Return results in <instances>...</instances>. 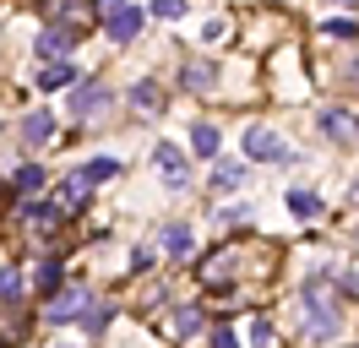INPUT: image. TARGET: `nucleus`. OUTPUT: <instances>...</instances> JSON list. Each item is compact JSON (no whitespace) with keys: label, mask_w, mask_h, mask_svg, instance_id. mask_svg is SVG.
<instances>
[{"label":"nucleus","mask_w":359,"mask_h":348,"mask_svg":"<svg viewBox=\"0 0 359 348\" xmlns=\"http://www.w3.org/2000/svg\"><path fill=\"white\" fill-rule=\"evenodd\" d=\"M142 27H147V6H136V0H126L120 11H109V17H104V33H109L114 44H131Z\"/></svg>","instance_id":"obj_3"},{"label":"nucleus","mask_w":359,"mask_h":348,"mask_svg":"<svg viewBox=\"0 0 359 348\" xmlns=\"http://www.w3.org/2000/svg\"><path fill=\"white\" fill-rule=\"evenodd\" d=\"M218 147H224V136H218V126H191V152L196 158H218Z\"/></svg>","instance_id":"obj_16"},{"label":"nucleus","mask_w":359,"mask_h":348,"mask_svg":"<svg viewBox=\"0 0 359 348\" xmlns=\"http://www.w3.org/2000/svg\"><path fill=\"white\" fill-rule=\"evenodd\" d=\"M44 185H49V169H39V163H22L11 174V191H22V196H39Z\"/></svg>","instance_id":"obj_17"},{"label":"nucleus","mask_w":359,"mask_h":348,"mask_svg":"<svg viewBox=\"0 0 359 348\" xmlns=\"http://www.w3.org/2000/svg\"><path fill=\"white\" fill-rule=\"evenodd\" d=\"M109 104V93L98 82H76V93H71V114H93V109Z\"/></svg>","instance_id":"obj_12"},{"label":"nucleus","mask_w":359,"mask_h":348,"mask_svg":"<svg viewBox=\"0 0 359 348\" xmlns=\"http://www.w3.org/2000/svg\"><path fill=\"white\" fill-rule=\"evenodd\" d=\"M55 130H60V120H55L49 109L22 114V142H27V147H49V142H55Z\"/></svg>","instance_id":"obj_6"},{"label":"nucleus","mask_w":359,"mask_h":348,"mask_svg":"<svg viewBox=\"0 0 359 348\" xmlns=\"http://www.w3.org/2000/svg\"><path fill=\"white\" fill-rule=\"evenodd\" d=\"M212 82H218V65H212V60H191V65H180V87H191V93H207Z\"/></svg>","instance_id":"obj_11"},{"label":"nucleus","mask_w":359,"mask_h":348,"mask_svg":"<svg viewBox=\"0 0 359 348\" xmlns=\"http://www.w3.org/2000/svg\"><path fill=\"white\" fill-rule=\"evenodd\" d=\"M327 39H359V17H337V22H321Z\"/></svg>","instance_id":"obj_25"},{"label":"nucleus","mask_w":359,"mask_h":348,"mask_svg":"<svg viewBox=\"0 0 359 348\" xmlns=\"http://www.w3.org/2000/svg\"><path fill=\"white\" fill-rule=\"evenodd\" d=\"M153 163L163 169V185H175V191L191 185V163H185V152H180L175 142H158V147H153Z\"/></svg>","instance_id":"obj_4"},{"label":"nucleus","mask_w":359,"mask_h":348,"mask_svg":"<svg viewBox=\"0 0 359 348\" xmlns=\"http://www.w3.org/2000/svg\"><path fill=\"white\" fill-rule=\"evenodd\" d=\"M272 343H278V332H272L267 321H256V326H250V348H272Z\"/></svg>","instance_id":"obj_26"},{"label":"nucleus","mask_w":359,"mask_h":348,"mask_svg":"<svg viewBox=\"0 0 359 348\" xmlns=\"http://www.w3.org/2000/svg\"><path fill=\"white\" fill-rule=\"evenodd\" d=\"M131 104H136V109H147V114H158V109H163V93H158V82H136V87H131Z\"/></svg>","instance_id":"obj_20"},{"label":"nucleus","mask_w":359,"mask_h":348,"mask_svg":"<svg viewBox=\"0 0 359 348\" xmlns=\"http://www.w3.org/2000/svg\"><path fill=\"white\" fill-rule=\"evenodd\" d=\"M82 310H88V288H82V283H71V288H55V294H49V326L82 321Z\"/></svg>","instance_id":"obj_2"},{"label":"nucleus","mask_w":359,"mask_h":348,"mask_svg":"<svg viewBox=\"0 0 359 348\" xmlns=\"http://www.w3.org/2000/svg\"><path fill=\"white\" fill-rule=\"evenodd\" d=\"M207 180H212V191H240V185H245V163H240V158H212V174H207Z\"/></svg>","instance_id":"obj_9"},{"label":"nucleus","mask_w":359,"mask_h":348,"mask_svg":"<svg viewBox=\"0 0 359 348\" xmlns=\"http://www.w3.org/2000/svg\"><path fill=\"white\" fill-rule=\"evenodd\" d=\"M44 11H49V17H60V22H71V27L98 22V17H93V0H44Z\"/></svg>","instance_id":"obj_8"},{"label":"nucleus","mask_w":359,"mask_h":348,"mask_svg":"<svg viewBox=\"0 0 359 348\" xmlns=\"http://www.w3.org/2000/svg\"><path fill=\"white\" fill-rule=\"evenodd\" d=\"M71 44H76V39H71L66 27H44V33H39V55H44V60H66Z\"/></svg>","instance_id":"obj_13"},{"label":"nucleus","mask_w":359,"mask_h":348,"mask_svg":"<svg viewBox=\"0 0 359 348\" xmlns=\"http://www.w3.org/2000/svg\"><path fill=\"white\" fill-rule=\"evenodd\" d=\"M76 82V65L71 60H44V71H39V82L33 87H44V93H60V87Z\"/></svg>","instance_id":"obj_10"},{"label":"nucleus","mask_w":359,"mask_h":348,"mask_svg":"<svg viewBox=\"0 0 359 348\" xmlns=\"http://www.w3.org/2000/svg\"><path fill=\"white\" fill-rule=\"evenodd\" d=\"M337 326H343V310H337L332 300L311 294V300H305V332H311L316 343H327V337H337Z\"/></svg>","instance_id":"obj_1"},{"label":"nucleus","mask_w":359,"mask_h":348,"mask_svg":"<svg viewBox=\"0 0 359 348\" xmlns=\"http://www.w3.org/2000/svg\"><path fill=\"white\" fill-rule=\"evenodd\" d=\"M337 6H348V11H359V0H337Z\"/></svg>","instance_id":"obj_30"},{"label":"nucleus","mask_w":359,"mask_h":348,"mask_svg":"<svg viewBox=\"0 0 359 348\" xmlns=\"http://www.w3.org/2000/svg\"><path fill=\"white\" fill-rule=\"evenodd\" d=\"M126 0H93V17H109V11H120Z\"/></svg>","instance_id":"obj_29"},{"label":"nucleus","mask_w":359,"mask_h":348,"mask_svg":"<svg viewBox=\"0 0 359 348\" xmlns=\"http://www.w3.org/2000/svg\"><path fill=\"white\" fill-rule=\"evenodd\" d=\"M114 316H120L114 304H98V310H82V332H88V337H98V332H109V321H114Z\"/></svg>","instance_id":"obj_19"},{"label":"nucleus","mask_w":359,"mask_h":348,"mask_svg":"<svg viewBox=\"0 0 359 348\" xmlns=\"http://www.w3.org/2000/svg\"><path fill=\"white\" fill-rule=\"evenodd\" d=\"M82 174H88L93 185H104V180H114V174H120V158H88V163H82Z\"/></svg>","instance_id":"obj_24"},{"label":"nucleus","mask_w":359,"mask_h":348,"mask_svg":"<svg viewBox=\"0 0 359 348\" xmlns=\"http://www.w3.org/2000/svg\"><path fill=\"white\" fill-rule=\"evenodd\" d=\"M180 11H185V0H158L153 6V17H180Z\"/></svg>","instance_id":"obj_28"},{"label":"nucleus","mask_w":359,"mask_h":348,"mask_svg":"<svg viewBox=\"0 0 359 348\" xmlns=\"http://www.w3.org/2000/svg\"><path fill=\"white\" fill-rule=\"evenodd\" d=\"M316 126L327 130L332 142H354V136H359V120L348 114V109H321V114H316Z\"/></svg>","instance_id":"obj_7"},{"label":"nucleus","mask_w":359,"mask_h":348,"mask_svg":"<svg viewBox=\"0 0 359 348\" xmlns=\"http://www.w3.org/2000/svg\"><path fill=\"white\" fill-rule=\"evenodd\" d=\"M289 213L294 218H321V196L316 191H289Z\"/></svg>","instance_id":"obj_22"},{"label":"nucleus","mask_w":359,"mask_h":348,"mask_svg":"<svg viewBox=\"0 0 359 348\" xmlns=\"http://www.w3.org/2000/svg\"><path fill=\"white\" fill-rule=\"evenodd\" d=\"M163 250H169V256H191V229H185V223H169V229H163Z\"/></svg>","instance_id":"obj_18"},{"label":"nucleus","mask_w":359,"mask_h":348,"mask_svg":"<svg viewBox=\"0 0 359 348\" xmlns=\"http://www.w3.org/2000/svg\"><path fill=\"white\" fill-rule=\"evenodd\" d=\"M88 196H93V180H88L82 169H76V174L66 180V185H60V207H66V213H76V207H82Z\"/></svg>","instance_id":"obj_14"},{"label":"nucleus","mask_w":359,"mask_h":348,"mask_svg":"<svg viewBox=\"0 0 359 348\" xmlns=\"http://www.w3.org/2000/svg\"><path fill=\"white\" fill-rule=\"evenodd\" d=\"M245 158H267V163H283V158H289V147H283V142H278L267 126H250V130H245Z\"/></svg>","instance_id":"obj_5"},{"label":"nucleus","mask_w":359,"mask_h":348,"mask_svg":"<svg viewBox=\"0 0 359 348\" xmlns=\"http://www.w3.org/2000/svg\"><path fill=\"white\" fill-rule=\"evenodd\" d=\"M60 278H66V261H60V256H44V261H39V278H33V288L49 300V294L60 288Z\"/></svg>","instance_id":"obj_15"},{"label":"nucleus","mask_w":359,"mask_h":348,"mask_svg":"<svg viewBox=\"0 0 359 348\" xmlns=\"http://www.w3.org/2000/svg\"><path fill=\"white\" fill-rule=\"evenodd\" d=\"M0 300H6V304H17V300H22V272H17L11 261L0 267Z\"/></svg>","instance_id":"obj_23"},{"label":"nucleus","mask_w":359,"mask_h":348,"mask_svg":"<svg viewBox=\"0 0 359 348\" xmlns=\"http://www.w3.org/2000/svg\"><path fill=\"white\" fill-rule=\"evenodd\" d=\"M212 348H240V337H234L229 326H212Z\"/></svg>","instance_id":"obj_27"},{"label":"nucleus","mask_w":359,"mask_h":348,"mask_svg":"<svg viewBox=\"0 0 359 348\" xmlns=\"http://www.w3.org/2000/svg\"><path fill=\"white\" fill-rule=\"evenodd\" d=\"M202 332V310L196 304H180L175 310V337H196Z\"/></svg>","instance_id":"obj_21"}]
</instances>
